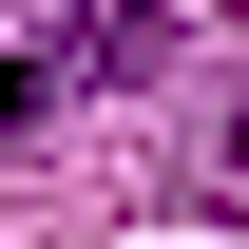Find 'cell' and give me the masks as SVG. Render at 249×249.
<instances>
[{"instance_id":"cell-1","label":"cell","mask_w":249,"mask_h":249,"mask_svg":"<svg viewBox=\"0 0 249 249\" xmlns=\"http://www.w3.org/2000/svg\"><path fill=\"white\" fill-rule=\"evenodd\" d=\"M154 0H58V19H19V58H0V115H58V96H96V77H134L154 58Z\"/></svg>"},{"instance_id":"cell-2","label":"cell","mask_w":249,"mask_h":249,"mask_svg":"<svg viewBox=\"0 0 249 249\" xmlns=\"http://www.w3.org/2000/svg\"><path fill=\"white\" fill-rule=\"evenodd\" d=\"M211 211H249V77H230V115H211Z\"/></svg>"}]
</instances>
